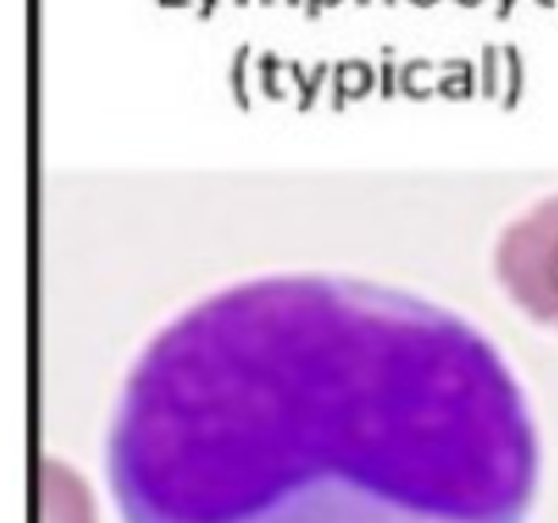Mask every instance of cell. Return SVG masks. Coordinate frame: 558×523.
Wrapping results in <instances>:
<instances>
[{
  "instance_id": "1",
  "label": "cell",
  "mask_w": 558,
  "mask_h": 523,
  "mask_svg": "<svg viewBox=\"0 0 558 523\" xmlns=\"http://www.w3.org/2000/svg\"><path fill=\"white\" fill-rule=\"evenodd\" d=\"M108 482L126 523H524L539 431L466 317L352 276H260L142 348Z\"/></svg>"
},
{
  "instance_id": "2",
  "label": "cell",
  "mask_w": 558,
  "mask_h": 523,
  "mask_svg": "<svg viewBox=\"0 0 558 523\" xmlns=\"http://www.w3.org/2000/svg\"><path fill=\"white\" fill-rule=\"evenodd\" d=\"M494 276L512 306L558 332V195L505 226L494 248Z\"/></svg>"
}]
</instances>
